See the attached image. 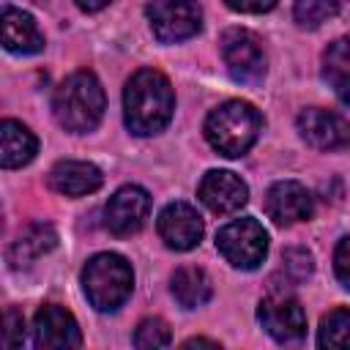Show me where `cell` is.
<instances>
[{"label":"cell","mask_w":350,"mask_h":350,"mask_svg":"<svg viewBox=\"0 0 350 350\" xmlns=\"http://www.w3.org/2000/svg\"><path fill=\"white\" fill-rule=\"evenodd\" d=\"M175 109V93L170 79L156 68H139L123 90V118L129 131L139 137L159 134Z\"/></svg>","instance_id":"6da1fadb"},{"label":"cell","mask_w":350,"mask_h":350,"mask_svg":"<svg viewBox=\"0 0 350 350\" xmlns=\"http://www.w3.org/2000/svg\"><path fill=\"white\" fill-rule=\"evenodd\" d=\"M104 104H107L104 88L93 71H74L57 85L52 96V112L57 123L74 134L93 131L101 123Z\"/></svg>","instance_id":"7a4b0ae2"},{"label":"cell","mask_w":350,"mask_h":350,"mask_svg":"<svg viewBox=\"0 0 350 350\" xmlns=\"http://www.w3.org/2000/svg\"><path fill=\"white\" fill-rule=\"evenodd\" d=\"M262 118L249 101H224L205 120V137L213 150L227 159L243 156L260 137Z\"/></svg>","instance_id":"3957f363"},{"label":"cell","mask_w":350,"mask_h":350,"mask_svg":"<svg viewBox=\"0 0 350 350\" xmlns=\"http://www.w3.org/2000/svg\"><path fill=\"white\" fill-rule=\"evenodd\" d=\"M82 287L88 301L98 312H115L126 304L134 287V271L126 257L115 252H101L82 268Z\"/></svg>","instance_id":"277c9868"},{"label":"cell","mask_w":350,"mask_h":350,"mask_svg":"<svg viewBox=\"0 0 350 350\" xmlns=\"http://www.w3.org/2000/svg\"><path fill=\"white\" fill-rule=\"evenodd\" d=\"M216 249L230 265L254 271L268 254V232L257 219H235L216 232Z\"/></svg>","instance_id":"5b68a950"},{"label":"cell","mask_w":350,"mask_h":350,"mask_svg":"<svg viewBox=\"0 0 350 350\" xmlns=\"http://www.w3.org/2000/svg\"><path fill=\"white\" fill-rule=\"evenodd\" d=\"M219 49H221V60H224V66L235 82H243V85L262 82L265 52H262L260 38L252 30H243V27L224 30L219 38Z\"/></svg>","instance_id":"8992f818"},{"label":"cell","mask_w":350,"mask_h":350,"mask_svg":"<svg viewBox=\"0 0 350 350\" xmlns=\"http://www.w3.org/2000/svg\"><path fill=\"white\" fill-rule=\"evenodd\" d=\"M148 19L159 41L178 44L197 36L202 25V8L197 0H150Z\"/></svg>","instance_id":"52a82bcc"},{"label":"cell","mask_w":350,"mask_h":350,"mask_svg":"<svg viewBox=\"0 0 350 350\" xmlns=\"http://www.w3.org/2000/svg\"><path fill=\"white\" fill-rule=\"evenodd\" d=\"M257 320L279 345H298L306 336V314L287 293L265 295L257 306Z\"/></svg>","instance_id":"ba28073f"},{"label":"cell","mask_w":350,"mask_h":350,"mask_svg":"<svg viewBox=\"0 0 350 350\" xmlns=\"http://www.w3.org/2000/svg\"><path fill=\"white\" fill-rule=\"evenodd\" d=\"M33 345L41 350H68L82 345L74 314L57 304H44L33 320Z\"/></svg>","instance_id":"9c48e42d"},{"label":"cell","mask_w":350,"mask_h":350,"mask_svg":"<svg viewBox=\"0 0 350 350\" xmlns=\"http://www.w3.org/2000/svg\"><path fill=\"white\" fill-rule=\"evenodd\" d=\"M148 211H150V194L142 186H123L104 205V224L112 235L123 238L145 224Z\"/></svg>","instance_id":"30bf717a"},{"label":"cell","mask_w":350,"mask_h":350,"mask_svg":"<svg viewBox=\"0 0 350 350\" xmlns=\"http://www.w3.org/2000/svg\"><path fill=\"white\" fill-rule=\"evenodd\" d=\"M298 131L317 150H342L350 145V123L331 109H304L298 115Z\"/></svg>","instance_id":"8fae6325"},{"label":"cell","mask_w":350,"mask_h":350,"mask_svg":"<svg viewBox=\"0 0 350 350\" xmlns=\"http://www.w3.org/2000/svg\"><path fill=\"white\" fill-rule=\"evenodd\" d=\"M202 205L213 213H235L249 202V189L246 183L230 172V170H211L202 175L200 189H197Z\"/></svg>","instance_id":"7c38bea8"},{"label":"cell","mask_w":350,"mask_h":350,"mask_svg":"<svg viewBox=\"0 0 350 350\" xmlns=\"http://www.w3.org/2000/svg\"><path fill=\"white\" fill-rule=\"evenodd\" d=\"M265 213L276 221V224H298L306 221L314 213V200L309 194V189L298 180H279L268 189L265 194Z\"/></svg>","instance_id":"4fadbf2b"},{"label":"cell","mask_w":350,"mask_h":350,"mask_svg":"<svg viewBox=\"0 0 350 350\" xmlns=\"http://www.w3.org/2000/svg\"><path fill=\"white\" fill-rule=\"evenodd\" d=\"M159 235L175 252H189L202 238V219L186 202H170L159 213Z\"/></svg>","instance_id":"5bb4252c"},{"label":"cell","mask_w":350,"mask_h":350,"mask_svg":"<svg viewBox=\"0 0 350 350\" xmlns=\"http://www.w3.org/2000/svg\"><path fill=\"white\" fill-rule=\"evenodd\" d=\"M104 183V175L96 164L90 161H57L52 170H49V186L57 191V194H66V197H82V194H90L96 191L98 186Z\"/></svg>","instance_id":"9a60e30c"},{"label":"cell","mask_w":350,"mask_h":350,"mask_svg":"<svg viewBox=\"0 0 350 350\" xmlns=\"http://www.w3.org/2000/svg\"><path fill=\"white\" fill-rule=\"evenodd\" d=\"M0 30H3V46L14 55H36L44 49V36L27 11L5 8L0 19Z\"/></svg>","instance_id":"2e32d148"},{"label":"cell","mask_w":350,"mask_h":350,"mask_svg":"<svg viewBox=\"0 0 350 350\" xmlns=\"http://www.w3.org/2000/svg\"><path fill=\"white\" fill-rule=\"evenodd\" d=\"M55 243H57V232H55L49 224L36 221V224H30L27 230H22L19 238L8 246V265L16 268V271H19V268H27V265H33L41 254L52 252Z\"/></svg>","instance_id":"e0dca14e"},{"label":"cell","mask_w":350,"mask_h":350,"mask_svg":"<svg viewBox=\"0 0 350 350\" xmlns=\"http://www.w3.org/2000/svg\"><path fill=\"white\" fill-rule=\"evenodd\" d=\"M36 150H38V142L27 126H22L19 120L0 123V164L5 170L25 167L27 161H33Z\"/></svg>","instance_id":"ac0fdd59"},{"label":"cell","mask_w":350,"mask_h":350,"mask_svg":"<svg viewBox=\"0 0 350 350\" xmlns=\"http://www.w3.org/2000/svg\"><path fill=\"white\" fill-rule=\"evenodd\" d=\"M170 290H172L175 301H178L183 309H197V306L208 304V301H211V293H213L208 273H205L202 268H197V265H183V268H178V271L172 273Z\"/></svg>","instance_id":"d6986e66"},{"label":"cell","mask_w":350,"mask_h":350,"mask_svg":"<svg viewBox=\"0 0 350 350\" xmlns=\"http://www.w3.org/2000/svg\"><path fill=\"white\" fill-rule=\"evenodd\" d=\"M317 345L334 350H350V309H331L320 320Z\"/></svg>","instance_id":"ffe728a7"},{"label":"cell","mask_w":350,"mask_h":350,"mask_svg":"<svg viewBox=\"0 0 350 350\" xmlns=\"http://www.w3.org/2000/svg\"><path fill=\"white\" fill-rule=\"evenodd\" d=\"M323 77L339 88L350 82V38H336L323 52Z\"/></svg>","instance_id":"44dd1931"},{"label":"cell","mask_w":350,"mask_h":350,"mask_svg":"<svg viewBox=\"0 0 350 350\" xmlns=\"http://www.w3.org/2000/svg\"><path fill=\"white\" fill-rule=\"evenodd\" d=\"M336 14H339V0H295V8H293L295 22L309 30L320 27Z\"/></svg>","instance_id":"7402d4cb"},{"label":"cell","mask_w":350,"mask_h":350,"mask_svg":"<svg viewBox=\"0 0 350 350\" xmlns=\"http://www.w3.org/2000/svg\"><path fill=\"white\" fill-rule=\"evenodd\" d=\"M172 342V334H170V325L159 317H148L137 325L134 331V345L139 350H150V347H167Z\"/></svg>","instance_id":"603a6c76"},{"label":"cell","mask_w":350,"mask_h":350,"mask_svg":"<svg viewBox=\"0 0 350 350\" xmlns=\"http://www.w3.org/2000/svg\"><path fill=\"white\" fill-rule=\"evenodd\" d=\"M282 271L290 276V282H306L314 271V260L306 249H287L282 254Z\"/></svg>","instance_id":"cb8c5ba5"},{"label":"cell","mask_w":350,"mask_h":350,"mask_svg":"<svg viewBox=\"0 0 350 350\" xmlns=\"http://www.w3.org/2000/svg\"><path fill=\"white\" fill-rule=\"evenodd\" d=\"M25 339V317L22 312H16L14 306L5 309V331H3V342L8 347H19Z\"/></svg>","instance_id":"d4e9b609"},{"label":"cell","mask_w":350,"mask_h":350,"mask_svg":"<svg viewBox=\"0 0 350 350\" xmlns=\"http://www.w3.org/2000/svg\"><path fill=\"white\" fill-rule=\"evenodd\" d=\"M334 271H336V279L342 282V287L350 290V235H345V238L336 243V252H334Z\"/></svg>","instance_id":"484cf974"},{"label":"cell","mask_w":350,"mask_h":350,"mask_svg":"<svg viewBox=\"0 0 350 350\" xmlns=\"http://www.w3.org/2000/svg\"><path fill=\"white\" fill-rule=\"evenodd\" d=\"M224 3L241 14H265L276 5V0H224Z\"/></svg>","instance_id":"4316f807"},{"label":"cell","mask_w":350,"mask_h":350,"mask_svg":"<svg viewBox=\"0 0 350 350\" xmlns=\"http://www.w3.org/2000/svg\"><path fill=\"white\" fill-rule=\"evenodd\" d=\"M74 3L82 11H101L104 5H109V0H74Z\"/></svg>","instance_id":"83f0119b"},{"label":"cell","mask_w":350,"mask_h":350,"mask_svg":"<svg viewBox=\"0 0 350 350\" xmlns=\"http://www.w3.org/2000/svg\"><path fill=\"white\" fill-rule=\"evenodd\" d=\"M183 347H219V342H211V339H186Z\"/></svg>","instance_id":"f1b7e54d"},{"label":"cell","mask_w":350,"mask_h":350,"mask_svg":"<svg viewBox=\"0 0 350 350\" xmlns=\"http://www.w3.org/2000/svg\"><path fill=\"white\" fill-rule=\"evenodd\" d=\"M336 93H339V98H342V104H347V107H350V82H345V85H339V88H336Z\"/></svg>","instance_id":"f546056e"}]
</instances>
